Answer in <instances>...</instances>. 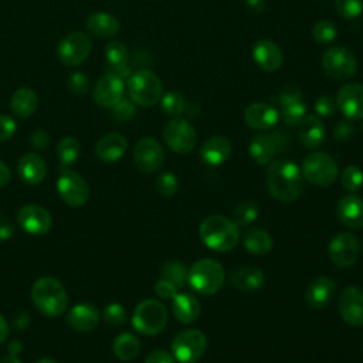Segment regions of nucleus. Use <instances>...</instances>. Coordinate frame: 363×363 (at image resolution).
<instances>
[{"label":"nucleus","instance_id":"nucleus-22","mask_svg":"<svg viewBox=\"0 0 363 363\" xmlns=\"http://www.w3.org/2000/svg\"><path fill=\"white\" fill-rule=\"evenodd\" d=\"M233 152V145L225 136H211L200 147V157L208 166L223 164Z\"/></svg>","mask_w":363,"mask_h":363},{"label":"nucleus","instance_id":"nucleus-53","mask_svg":"<svg viewBox=\"0 0 363 363\" xmlns=\"http://www.w3.org/2000/svg\"><path fill=\"white\" fill-rule=\"evenodd\" d=\"M145 363H176L174 356L164 350H153L145 359Z\"/></svg>","mask_w":363,"mask_h":363},{"label":"nucleus","instance_id":"nucleus-37","mask_svg":"<svg viewBox=\"0 0 363 363\" xmlns=\"http://www.w3.org/2000/svg\"><path fill=\"white\" fill-rule=\"evenodd\" d=\"M160 275L163 279L172 282L177 288L184 286L187 282V269L179 261H169L163 264L160 269Z\"/></svg>","mask_w":363,"mask_h":363},{"label":"nucleus","instance_id":"nucleus-35","mask_svg":"<svg viewBox=\"0 0 363 363\" xmlns=\"http://www.w3.org/2000/svg\"><path fill=\"white\" fill-rule=\"evenodd\" d=\"M112 349H113L115 356L119 360L129 362V360H133L139 354L140 343L135 335H132L129 332H123L115 337Z\"/></svg>","mask_w":363,"mask_h":363},{"label":"nucleus","instance_id":"nucleus-30","mask_svg":"<svg viewBox=\"0 0 363 363\" xmlns=\"http://www.w3.org/2000/svg\"><path fill=\"white\" fill-rule=\"evenodd\" d=\"M85 26H86V30L98 38H111L121 28L119 20L115 16L105 11H96L91 14L86 18Z\"/></svg>","mask_w":363,"mask_h":363},{"label":"nucleus","instance_id":"nucleus-7","mask_svg":"<svg viewBox=\"0 0 363 363\" xmlns=\"http://www.w3.org/2000/svg\"><path fill=\"white\" fill-rule=\"evenodd\" d=\"M302 176L316 186H329L332 184L339 173L337 164L333 157L323 152L309 153L301 167Z\"/></svg>","mask_w":363,"mask_h":363},{"label":"nucleus","instance_id":"nucleus-3","mask_svg":"<svg viewBox=\"0 0 363 363\" xmlns=\"http://www.w3.org/2000/svg\"><path fill=\"white\" fill-rule=\"evenodd\" d=\"M31 299L35 308L45 316H60L68 306V295L60 281L51 277L38 278L31 288Z\"/></svg>","mask_w":363,"mask_h":363},{"label":"nucleus","instance_id":"nucleus-56","mask_svg":"<svg viewBox=\"0 0 363 363\" xmlns=\"http://www.w3.org/2000/svg\"><path fill=\"white\" fill-rule=\"evenodd\" d=\"M13 322H14V326H16L17 329H23V328H26V326L28 325L30 318H28V315H27L24 311H18V312L14 315Z\"/></svg>","mask_w":363,"mask_h":363},{"label":"nucleus","instance_id":"nucleus-12","mask_svg":"<svg viewBox=\"0 0 363 363\" xmlns=\"http://www.w3.org/2000/svg\"><path fill=\"white\" fill-rule=\"evenodd\" d=\"M57 190L64 203L72 207L84 206L89 199V187L85 179L69 169L62 170L57 180Z\"/></svg>","mask_w":363,"mask_h":363},{"label":"nucleus","instance_id":"nucleus-48","mask_svg":"<svg viewBox=\"0 0 363 363\" xmlns=\"http://www.w3.org/2000/svg\"><path fill=\"white\" fill-rule=\"evenodd\" d=\"M336 99L329 95H320L315 102V111L320 116H332L336 111Z\"/></svg>","mask_w":363,"mask_h":363},{"label":"nucleus","instance_id":"nucleus-59","mask_svg":"<svg viewBox=\"0 0 363 363\" xmlns=\"http://www.w3.org/2000/svg\"><path fill=\"white\" fill-rule=\"evenodd\" d=\"M9 336V323L6 319L0 315V343H3Z\"/></svg>","mask_w":363,"mask_h":363},{"label":"nucleus","instance_id":"nucleus-41","mask_svg":"<svg viewBox=\"0 0 363 363\" xmlns=\"http://www.w3.org/2000/svg\"><path fill=\"white\" fill-rule=\"evenodd\" d=\"M312 37L318 44L326 45L336 40L337 37V28L336 26L329 20H319L312 27Z\"/></svg>","mask_w":363,"mask_h":363},{"label":"nucleus","instance_id":"nucleus-33","mask_svg":"<svg viewBox=\"0 0 363 363\" xmlns=\"http://www.w3.org/2000/svg\"><path fill=\"white\" fill-rule=\"evenodd\" d=\"M248 150L255 163L268 164V163H271V160L277 152V146H275V142L271 135L259 133L251 139Z\"/></svg>","mask_w":363,"mask_h":363},{"label":"nucleus","instance_id":"nucleus-21","mask_svg":"<svg viewBox=\"0 0 363 363\" xmlns=\"http://www.w3.org/2000/svg\"><path fill=\"white\" fill-rule=\"evenodd\" d=\"M336 292V284L332 278L323 275V277H318L315 278L305 294V299L306 303L315 309H320L325 308L330 303V301L333 299Z\"/></svg>","mask_w":363,"mask_h":363},{"label":"nucleus","instance_id":"nucleus-49","mask_svg":"<svg viewBox=\"0 0 363 363\" xmlns=\"http://www.w3.org/2000/svg\"><path fill=\"white\" fill-rule=\"evenodd\" d=\"M354 136V126L349 121H339L333 126V138L339 142H349Z\"/></svg>","mask_w":363,"mask_h":363},{"label":"nucleus","instance_id":"nucleus-1","mask_svg":"<svg viewBox=\"0 0 363 363\" xmlns=\"http://www.w3.org/2000/svg\"><path fill=\"white\" fill-rule=\"evenodd\" d=\"M268 193L279 201H294L303 187V176L296 163L275 160L268 164L265 173Z\"/></svg>","mask_w":363,"mask_h":363},{"label":"nucleus","instance_id":"nucleus-8","mask_svg":"<svg viewBox=\"0 0 363 363\" xmlns=\"http://www.w3.org/2000/svg\"><path fill=\"white\" fill-rule=\"evenodd\" d=\"M207 349V337L199 329H186L177 333L172 342V352L180 363H196Z\"/></svg>","mask_w":363,"mask_h":363},{"label":"nucleus","instance_id":"nucleus-27","mask_svg":"<svg viewBox=\"0 0 363 363\" xmlns=\"http://www.w3.org/2000/svg\"><path fill=\"white\" fill-rule=\"evenodd\" d=\"M298 136L305 147H319L325 139V126L318 116L306 115L298 125Z\"/></svg>","mask_w":363,"mask_h":363},{"label":"nucleus","instance_id":"nucleus-24","mask_svg":"<svg viewBox=\"0 0 363 363\" xmlns=\"http://www.w3.org/2000/svg\"><path fill=\"white\" fill-rule=\"evenodd\" d=\"M337 217L349 228L363 227V199L350 194L345 196L337 203Z\"/></svg>","mask_w":363,"mask_h":363},{"label":"nucleus","instance_id":"nucleus-54","mask_svg":"<svg viewBox=\"0 0 363 363\" xmlns=\"http://www.w3.org/2000/svg\"><path fill=\"white\" fill-rule=\"evenodd\" d=\"M50 142V135L43 130V129H37L33 135H31V145L37 149H44Z\"/></svg>","mask_w":363,"mask_h":363},{"label":"nucleus","instance_id":"nucleus-18","mask_svg":"<svg viewBox=\"0 0 363 363\" xmlns=\"http://www.w3.org/2000/svg\"><path fill=\"white\" fill-rule=\"evenodd\" d=\"M339 312L350 326H363V291L357 286H347L339 296Z\"/></svg>","mask_w":363,"mask_h":363},{"label":"nucleus","instance_id":"nucleus-42","mask_svg":"<svg viewBox=\"0 0 363 363\" xmlns=\"http://www.w3.org/2000/svg\"><path fill=\"white\" fill-rule=\"evenodd\" d=\"M342 186L347 191H357L363 186V172L354 164L347 166L342 172Z\"/></svg>","mask_w":363,"mask_h":363},{"label":"nucleus","instance_id":"nucleus-5","mask_svg":"<svg viewBox=\"0 0 363 363\" xmlns=\"http://www.w3.org/2000/svg\"><path fill=\"white\" fill-rule=\"evenodd\" d=\"M128 92L136 105L153 106L160 101L163 86L155 72L149 69H139L128 78Z\"/></svg>","mask_w":363,"mask_h":363},{"label":"nucleus","instance_id":"nucleus-58","mask_svg":"<svg viewBox=\"0 0 363 363\" xmlns=\"http://www.w3.org/2000/svg\"><path fill=\"white\" fill-rule=\"evenodd\" d=\"M245 1H247V6H248L252 11H255V13L262 11V10L265 9V6H267L265 0H245Z\"/></svg>","mask_w":363,"mask_h":363},{"label":"nucleus","instance_id":"nucleus-39","mask_svg":"<svg viewBox=\"0 0 363 363\" xmlns=\"http://www.w3.org/2000/svg\"><path fill=\"white\" fill-rule=\"evenodd\" d=\"M258 217V204L252 200H245L237 204L233 211V221L237 225H248Z\"/></svg>","mask_w":363,"mask_h":363},{"label":"nucleus","instance_id":"nucleus-36","mask_svg":"<svg viewBox=\"0 0 363 363\" xmlns=\"http://www.w3.org/2000/svg\"><path fill=\"white\" fill-rule=\"evenodd\" d=\"M79 152V142L74 136H65L57 145V156L62 167H68L69 164H72L78 159Z\"/></svg>","mask_w":363,"mask_h":363},{"label":"nucleus","instance_id":"nucleus-19","mask_svg":"<svg viewBox=\"0 0 363 363\" xmlns=\"http://www.w3.org/2000/svg\"><path fill=\"white\" fill-rule=\"evenodd\" d=\"M279 119V113L275 106L265 102H255L245 108L244 121L245 123L257 130L272 129Z\"/></svg>","mask_w":363,"mask_h":363},{"label":"nucleus","instance_id":"nucleus-45","mask_svg":"<svg viewBox=\"0 0 363 363\" xmlns=\"http://www.w3.org/2000/svg\"><path fill=\"white\" fill-rule=\"evenodd\" d=\"M67 86L74 95H85L89 89V81L85 74L74 71L67 78Z\"/></svg>","mask_w":363,"mask_h":363},{"label":"nucleus","instance_id":"nucleus-6","mask_svg":"<svg viewBox=\"0 0 363 363\" xmlns=\"http://www.w3.org/2000/svg\"><path fill=\"white\" fill-rule=\"evenodd\" d=\"M167 322L166 306L156 299L142 301L133 311L132 325L133 328L146 336H155L160 333Z\"/></svg>","mask_w":363,"mask_h":363},{"label":"nucleus","instance_id":"nucleus-44","mask_svg":"<svg viewBox=\"0 0 363 363\" xmlns=\"http://www.w3.org/2000/svg\"><path fill=\"white\" fill-rule=\"evenodd\" d=\"M335 7L340 17L356 18L363 11V0H335Z\"/></svg>","mask_w":363,"mask_h":363},{"label":"nucleus","instance_id":"nucleus-51","mask_svg":"<svg viewBox=\"0 0 363 363\" xmlns=\"http://www.w3.org/2000/svg\"><path fill=\"white\" fill-rule=\"evenodd\" d=\"M16 121L6 115V113H0V142H4V140H9L14 132H16Z\"/></svg>","mask_w":363,"mask_h":363},{"label":"nucleus","instance_id":"nucleus-20","mask_svg":"<svg viewBox=\"0 0 363 363\" xmlns=\"http://www.w3.org/2000/svg\"><path fill=\"white\" fill-rule=\"evenodd\" d=\"M254 62L267 72L278 71L282 65L284 55L278 44L271 40H258L252 47Z\"/></svg>","mask_w":363,"mask_h":363},{"label":"nucleus","instance_id":"nucleus-52","mask_svg":"<svg viewBox=\"0 0 363 363\" xmlns=\"http://www.w3.org/2000/svg\"><path fill=\"white\" fill-rule=\"evenodd\" d=\"M155 291L162 299H173L177 294V286H174L172 282L160 278L155 285Z\"/></svg>","mask_w":363,"mask_h":363},{"label":"nucleus","instance_id":"nucleus-46","mask_svg":"<svg viewBox=\"0 0 363 363\" xmlns=\"http://www.w3.org/2000/svg\"><path fill=\"white\" fill-rule=\"evenodd\" d=\"M112 112H113V116L118 121L125 122V121H129L135 116L136 106H135V102L132 99L122 98L116 105L112 106Z\"/></svg>","mask_w":363,"mask_h":363},{"label":"nucleus","instance_id":"nucleus-14","mask_svg":"<svg viewBox=\"0 0 363 363\" xmlns=\"http://www.w3.org/2000/svg\"><path fill=\"white\" fill-rule=\"evenodd\" d=\"M18 225L31 235H43L47 234L51 228L52 218L47 208L37 204L23 206L17 211Z\"/></svg>","mask_w":363,"mask_h":363},{"label":"nucleus","instance_id":"nucleus-34","mask_svg":"<svg viewBox=\"0 0 363 363\" xmlns=\"http://www.w3.org/2000/svg\"><path fill=\"white\" fill-rule=\"evenodd\" d=\"M242 244L247 251L257 254V255H264L271 251L274 241L268 231L255 227V228H250L244 233Z\"/></svg>","mask_w":363,"mask_h":363},{"label":"nucleus","instance_id":"nucleus-16","mask_svg":"<svg viewBox=\"0 0 363 363\" xmlns=\"http://www.w3.org/2000/svg\"><path fill=\"white\" fill-rule=\"evenodd\" d=\"M133 159L142 172L150 173L162 167L164 162V152L156 139L143 138L133 149Z\"/></svg>","mask_w":363,"mask_h":363},{"label":"nucleus","instance_id":"nucleus-43","mask_svg":"<svg viewBox=\"0 0 363 363\" xmlns=\"http://www.w3.org/2000/svg\"><path fill=\"white\" fill-rule=\"evenodd\" d=\"M155 187L162 196L172 197L179 189V180L172 172H163L156 177Z\"/></svg>","mask_w":363,"mask_h":363},{"label":"nucleus","instance_id":"nucleus-62","mask_svg":"<svg viewBox=\"0 0 363 363\" xmlns=\"http://www.w3.org/2000/svg\"><path fill=\"white\" fill-rule=\"evenodd\" d=\"M35 363H57V362H54L52 359H48V357H43V359L37 360Z\"/></svg>","mask_w":363,"mask_h":363},{"label":"nucleus","instance_id":"nucleus-28","mask_svg":"<svg viewBox=\"0 0 363 363\" xmlns=\"http://www.w3.org/2000/svg\"><path fill=\"white\" fill-rule=\"evenodd\" d=\"M105 57L108 64V71L118 75L119 78H129V55L126 47L121 41H111L105 47Z\"/></svg>","mask_w":363,"mask_h":363},{"label":"nucleus","instance_id":"nucleus-17","mask_svg":"<svg viewBox=\"0 0 363 363\" xmlns=\"http://www.w3.org/2000/svg\"><path fill=\"white\" fill-rule=\"evenodd\" d=\"M337 109L350 121L363 119V85L346 84L336 94Z\"/></svg>","mask_w":363,"mask_h":363},{"label":"nucleus","instance_id":"nucleus-61","mask_svg":"<svg viewBox=\"0 0 363 363\" xmlns=\"http://www.w3.org/2000/svg\"><path fill=\"white\" fill-rule=\"evenodd\" d=\"M0 363H21V362L18 360L17 356H14V354H7V356H4V357L0 359Z\"/></svg>","mask_w":363,"mask_h":363},{"label":"nucleus","instance_id":"nucleus-31","mask_svg":"<svg viewBox=\"0 0 363 363\" xmlns=\"http://www.w3.org/2000/svg\"><path fill=\"white\" fill-rule=\"evenodd\" d=\"M172 311L179 322L191 323L200 316L201 306L191 294H176L172 299Z\"/></svg>","mask_w":363,"mask_h":363},{"label":"nucleus","instance_id":"nucleus-15","mask_svg":"<svg viewBox=\"0 0 363 363\" xmlns=\"http://www.w3.org/2000/svg\"><path fill=\"white\" fill-rule=\"evenodd\" d=\"M123 79L115 74L105 72L94 85L92 96L96 105L102 108H112L123 98Z\"/></svg>","mask_w":363,"mask_h":363},{"label":"nucleus","instance_id":"nucleus-9","mask_svg":"<svg viewBox=\"0 0 363 363\" xmlns=\"http://www.w3.org/2000/svg\"><path fill=\"white\" fill-rule=\"evenodd\" d=\"M322 68L329 77L337 81H345L356 74L357 61L349 48L333 45L323 52Z\"/></svg>","mask_w":363,"mask_h":363},{"label":"nucleus","instance_id":"nucleus-50","mask_svg":"<svg viewBox=\"0 0 363 363\" xmlns=\"http://www.w3.org/2000/svg\"><path fill=\"white\" fill-rule=\"evenodd\" d=\"M302 99V92L298 86L295 85H285L279 94H278V102H279V106L281 105H285V104H289V102H295V101H299Z\"/></svg>","mask_w":363,"mask_h":363},{"label":"nucleus","instance_id":"nucleus-2","mask_svg":"<svg viewBox=\"0 0 363 363\" xmlns=\"http://www.w3.org/2000/svg\"><path fill=\"white\" fill-rule=\"evenodd\" d=\"M203 244L214 251H230L240 241L238 225L224 216L206 217L199 228Z\"/></svg>","mask_w":363,"mask_h":363},{"label":"nucleus","instance_id":"nucleus-11","mask_svg":"<svg viewBox=\"0 0 363 363\" xmlns=\"http://www.w3.org/2000/svg\"><path fill=\"white\" fill-rule=\"evenodd\" d=\"M163 139L173 152L184 155L194 149L197 143V133L190 122L182 118H174L164 125Z\"/></svg>","mask_w":363,"mask_h":363},{"label":"nucleus","instance_id":"nucleus-26","mask_svg":"<svg viewBox=\"0 0 363 363\" xmlns=\"http://www.w3.org/2000/svg\"><path fill=\"white\" fill-rule=\"evenodd\" d=\"M128 147V140L121 133H108L102 136L95 146V153L102 162H115L123 156Z\"/></svg>","mask_w":363,"mask_h":363},{"label":"nucleus","instance_id":"nucleus-4","mask_svg":"<svg viewBox=\"0 0 363 363\" xmlns=\"http://www.w3.org/2000/svg\"><path fill=\"white\" fill-rule=\"evenodd\" d=\"M224 278L223 265L213 258L199 259L187 271V284L201 295L216 294L223 286Z\"/></svg>","mask_w":363,"mask_h":363},{"label":"nucleus","instance_id":"nucleus-38","mask_svg":"<svg viewBox=\"0 0 363 363\" xmlns=\"http://www.w3.org/2000/svg\"><path fill=\"white\" fill-rule=\"evenodd\" d=\"M160 106L163 109V112L169 116H179L184 112L186 109V101L183 98V95L177 91H169L164 95H162L160 98Z\"/></svg>","mask_w":363,"mask_h":363},{"label":"nucleus","instance_id":"nucleus-32","mask_svg":"<svg viewBox=\"0 0 363 363\" xmlns=\"http://www.w3.org/2000/svg\"><path fill=\"white\" fill-rule=\"evenodd\" d=\"M37 105H38L37 94L27 86L16 89L10 98V108L13 113L23 119L30 118L35 112Z\"/></svg>","mask_w":363,"mask_h":363},{"label":"nucleus","instance_id":"nucleus-55","mask_svg":"<svg viewBox=\"0 0 363 363\" xmlns=\"http://www.w3.org/2000/svg\"><path fill=\"white\" fill-rule=\"evenodd\" d=\"M14 227L10 223L9 218H6L4 216H0V240H7L13 235Z\"/></svg>","mask_w":363,"mask_h":363},{"label":"nucleus","instance_id":"nucleus-47","mask_svg":"<svg viewBox=\"0 0 363 363\" xmlns=\"http://www.w3.org/2000/svg\"><path fill=\"white\" fill-rule=\"evenodd\" d=\"M102 316L105 319L106 323L109 325H113V326H119L125 322L126 319V313H125V308L119 303H109L104 312H102Z\"/></svg>","mask_w":363,"mask_h":363},{"label":"nucleus","instance_id":"nucleus-25","mask_svg":"<svg viewBox=\"0 0 363 363\" xmlns=\"http://www.w3.org/2000/svg\"><path fill=\"white\" fill-rule=\"evenodd\" d=\"M68 325L78 332H89L99 323V312L89 303H79L71 308L67 316Z\"/></svg>","mask_w":363,"mask_h":363},{"label":"nucleus","instance_id":"nucleus-57","mask_svg":"<svg viewBox=\"0 0 363 363\" xmlns=\"http://www.w3.org/2000/svg\"><path fill=\"white\" fill-rule=\"evenodd\" d=\"M11 179V174H10V169L7 167V164L4 162L0 160V187H4L9 184Z\"/></svg>","mask_w":363,"mask_h":363},{"label":"nucleus","instance_id":"nucleus-29","mask_svg":"<svg viewBox=\"0 0 363 363\" xmlns=\"http://www.w3.org/2000/svg\"><path fill=\"white\" fill-rule=\"evenodd\" d=\"M231 285L238 291H258L265 284V275L254 267H238L230 275Z\"/></svg>","mask_w":363,"mask_h":363},{"label":"nucleus","instance_id":"nucleus-23","mask_svg":"<svg viewBox=\"0 0 363 363\" xmlns=\"http://www.w3.org/2000/svg\"><path fill=\"white\" fill-rule=\"evenodd\" d=\"M17 172L27 184H40L47 174V164L37 153H26L18 159Z\"/></svg>","mask_w":363,"mask_h":363},{"label":"nucleus","instance_id":"nucleus-10","mask_svg":"<svg viewBox=\"0 0 363 363\" xmlns=\"http://www.w3.org/2000/svg\"><path fill=\"white\" fill-rule=\"evenodd\" d=\"M92 51V41L88 34L82 31H72L67 34L57 45V55L67 67H77L84 62Z\"/></svg>","mask_w":363,"mask_h":363},{"label":"nucleus","instance_id":"nucleus-60","mask_svg":"<svg viewBox=\"0 0 363 363\" xmlns=\"http://www.w3.org/2000/svg\"><path fill=\"white\" fill-rule=\"evenodd\" d=\"M9 352L14 356L18 354L21 352V343L18 340H11L10 345H9Z\"/></svg>","mask_w":363,"mask_h":363},{"label":"nucleus","instance_id":"nucleus-40","mask_svg":"<svg viewBox=\"0 0 363 363\" xmlns=\"http://www.w3.org/2000/svg\"><path fill=\"white\" fill-rule=\"evenodd\" d=\"M281 116L285 125L298 126L299 122L306 116V106L302 99L281 105Z\"/></svg>","mask_w":363,"mask_h":363},{"label":"nucleus","instance_id":"nucleus-13","mask_svg":"<svg viewBox=\"0 0 363 363\" xmlns=\"http://www.w3.org/2000/svg\"><path fill=\"white\" fill-rule=\"evenodd\" d=\"M329 257L339 268L352 267L359 257V241L352 233H337L329 244Z\"/></svg>","mask_w":363,"mask_h":363}]
</instances>
